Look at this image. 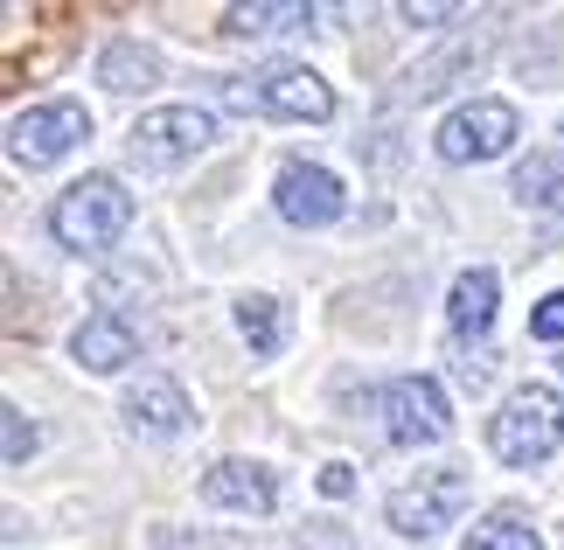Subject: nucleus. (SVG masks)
Returning a JSON list of instances; mask_svg holds the SVG:
<instances>
[{
  "mask_svg": "<svg viewBox=\"0 0 564 550\" xmlns=\"http://www.w3.org/2000/svg\"><path fill=\"white\" fill-rule=\"evenodd\" d=\"M126 224H133V195H126L112 174H84V182H70L56 195V209H50V230H56V245L63 251H84V258H98V251H112Z\"/></svg>",
  "mask_w": 564,
  "mask_h": 550,
  "instance_id": "nucleus-1",
  "label": "nucleus"
},
{
  "mask_svg": "<svg viewBox=\"0 0 564 550\" xmlns=\"http://www.w3.org/2000/svg\"><path fill=\"white\" fill-rule=\"evenodd\" d=\"M224 105H237V112H265V119H293V126L335 119V91L307 71V63H265L258 77H230Z\"/></svg>",
  "mask_w": 564,
  "mask_h": 550,
  "instance_id": "nucleus-2",
  "label": "nucleus"
},
{
  "mask_svg": "<svg viewBox=\"0 0 564 550\" xmlns=\"http://www.w3.org/2000/svg\"><path fill=\"white\" fill-rule=\"evenodd\" d=\"M488 446H495L502 467H536V460H551L564 446V398L551 384L509 390V405L495 411V425H488Z\"/></svg>",
  "mask_w": 564,
  "mask_h": 550,
  "instance_id": "nucleus-3",
  "label": "nucleus"
},
{
  "mask_svg": "<svg viewBox=\"0 0 564 550\" xmlns=\"http://www.w3.org/2000/svg\"><path fill=\"white\" fill-rule=\"evenodd\" d=\"M84 140H91V112L77 98H50V105H29V112L8 119V161L14 168H56Z\"/></svg>",
  "mask_w": 564,
  "mask_h": 550,
  "instance_id": "nucleus-4",
  "label": "nucleus"
},
{
  "mask_svg": "<svg viewBox=\"0 0 564 550\" xmlns=\"http://www.w3.org/2000/svg\"><path fill=\"white\" fill-rule=\"evenodd\" d=\"M516 133H523V119H516L509 98H474V105H460V112L440 119L432 147H440V161L467 168V161H502V153L516 147Z\"/></svg>",
  "mask_w": 564,
  "mask_h": 550,
  "instance_id": "nucleus-5",
  "label": "nucleus"
},
{
  "mask_svg": "<svg viewBox=\"0 0 564 550\" xmlns=\"http://www.w3.org/2000/svg\"><path fill=\"white\" fill-rule=\"evenodd\" d=\"M209 140H216V112H203V105H161V112H140L133 133H126L133 161H147V168H182Z\"/></svg>",
  "mask_w": 564,
  "mask_h": 550,
  "instance_id": "nucleus-6",
  "label": "nucleus"
},
{
  "mask_svg": "<svg viewBox=\"0 0 564 550\" xmlns=\"http://www.w3.org/2000/svg\"><path fill=\"white\" fill-rule=\"evenodd\" d=\"M377 411H383V432L390 446H440L453 432V411H446V390L432 377H390L377 390Z\"/></svg>",
  "mask_w": 564,
  "mask_h": 550,
  "instance_id": "nucleus-7",
  "label": "nucleus"
},
{
  "mask_svg": "<svg viewBox=\"0 0 564 550\" xmlns=\"http://www.w3.org/2000/svg\"><path fill=\"white\" fill-rule=\"evenodd\" d=\"M467 509V474H453V467H440V474H419L411 488H398L383 502V516H390V530L398 537H411V543H432L446 530L453 516Z\"/></svg>",
  "mask_w": 564,
  "mask_h": 550,
  "instance_id": "nucleus-8",
  "label": "nucleus"
},
{
  "mask_svg": "<svg viewBox=\"0 0 564 550\" xmlns=\"http://www.w3.org/2000/svg\"><path fill=\"white\" fill-rule=\"evenodd\" d=\"M272 203H279V216H286L293 230H328L335 216L349 209V188H341L321 161H286L279 182H272Z\"/></svg>",
  "mask_w": 564,
  "mask_h": 550,
  "instance_id": "nucleus-9",
  "label": "nucleus"
},
{
  "mask_svg": "<svg viewBox=\"0 0 564 550\" xmlns=\"http://www.w3.org/2000/svg\"><path fill=\"white\" fill-rule=\"evenodd\" d=\"M203 502H216V509H245V516H272L279 481L258 467V460H216V467L203 474Z\"/></svg>",
  "mask_w": 564,
  "mask_h": 550,
  "instance_id": "nucleus-10",
  "label": "nucleus"
},
{
  "mask_svg": "<svg viewBox=\"0 0 564 550\" xmlns=\"http://www.w3.org/2000/svg\"><path fill=\"white\" fill-rule=\"evenodd\" d=\"M70 356L91 369V377H112V369H126L140 356V327L126 314H84V327L70 335Z\"/></svg>",
  "mask_w": 564,
  "mask_h": 550,
  "instance_id": "nucleus-11",
  "label": "nucleus"
},
{
  "mask_svg": "<svg viewBox=\"0 0 564 550\" xmlns=\"http://www.w3.org/2000/svg\"><path fill=\"white\" fill-rule=\"evenodd\" d=\"M188 390L182 384H167V377H140L133 390H126V425L147 432V439H175L188 425Z\"/></svg>",
  "mask_w": 564,
  "mask_h": 550,
  "instance_id": "nucleus-12",
  "label": "nucleus"
},
{
  "mask_svg": "<svg viewBox=\"0 0 564 550\" xmlns=\"http://www.w3.org/2000/svg\"><path fill=\"white\" fill-rule=\"evenodd\" d=\"M495 293H502V279H495V266H467L460 279H453V300H446V321L453 335H488L495 327Z\"/></svg>",
  "mask_w": 564,
  "mask_h": 550,
  "instance_id": "nucleus-13",
  "label": "nucleus"
},
{
  "mask_svg": "<svg viewBox=\"0 0 564 550\" xmlns=\"http://www.w3.org/2000/svg\"><path fill=\"white\" fill-rule=\"evenodd\" d=\"M516 203L564 224V153H530V161L516 168Z\"/></svg>",
  "mask_w": 564,
  "mask_h": 550,
  "instance_id": "nucleus-14",
  "label": "nucleus"
},
{
  "mask_svg": "<svg viewBox=\"0 0 564 550\" xmlns=\"http://www.w3.org/2000/svg\"><path fill=\"white\" fill-rule=\"evenodd\" d=\"M98 84L105 91H147V84H161V56L140 50V42H112V50L98 56Z\"/></svg>",
  "mask_w": 564,
  "mask_h": 550,
  "instance_id": "nucleus-15",
  "label": "nucleus"
},
{
  "mask_svg": "<svg viewBox=\"0 0 564 550\" xmlns=\"http://www.w3.org/2000/svg\"><path fill=\"white\" fill-rule=\"evenodd\" d=\"M293 29H314L307 0H279V8H230L224 14V35H237V42H251V35H293Z\"/></svg>",
  "mask_w": 564,
  "mask_h": 550,
  "instance_id": "nucleus-16",
  "label": "nucleus"
},
{
  "mask_svg": "<svg viewBox=\"0 0 564 550\" xmlns=\"http://www.w3.org/2000/svg\"><path fill=\"white\" fill-rule=\"evenodd\" d=\"M460 550H544V537H536V522H530L523 509H488V516L467 530Z\"/></svg>",
  "mask_w": 564,
  "mask_h": 550,
  "instance_id": "nucleus-17",
  "label": "nucleus"
},
{
  "mask_svg": "<svg viewBox=\"0 0 564 550\" xmlns=\"http://www.w3.org/2000/svg\"><path fill=\"white\" fill-rule=\"evenodd\" d=\"M237 335H245L258 356H279V348H286V306H279L272 293L237 300Z\"/></svg>",
  "mask_w": 564,
  "mask_h": 550,
  "instance_id": "nucleus-18",
  "label": "nucleus"
},
{
  "mask_svg": "<svg viewBox=\"0 0 564 550\" xmlns=\"http://www.w3.org/2000/svg\"><path fill=\"white\" fill-rule=\"evenodd\" d=\"M467 63H481V42H460V50H446L440 63L411 71V84H404V91H411V98H440V91H446V77H453V71H467Z\"/></svg>",
  "mask_w": 564,
  "mask_h": 550,
  "instance_id": "nucleus-19",
  "label": "nucleus"
},
{
  "mask_svg": "<svg viewBox=\"0 0 564 550\" xmlns=\"http://www.w3.org/2000/svg\"><path fill=\"white\" fill-rule=\"evenodd\" d=\"M0 425H8V467H29V453L42 446V432L29 425V411L8 405V411H0Z\"/></svg>",
  "mask_w": 564,
  "mask_h": 550,
  "instance_id": "nucleus-20",
  "label": "nucleus"
},
{
  "mask_svg": "<svg viewBox=\"0 0 564 550\" xmlns=\"http://www.w3.org/2000/svg\"><path fill=\"white\" fill-rule=\"evenodd\" d=\"M161 550H251L245 537H216V530H161Z\"/></svg>",
  "mask_w": 564,
  "mask_h": 550,
  "instance_id": "nucleus-21",
  "label": "nucleus"
},
{
  "mask_svg": "<svg viewBox=\"0 0 564 550\" xmlns=\"http://www.w3.org/2000/svg\"><path fill=\"white\" fill-rule=\"evenodd\" d=\"M530 335L536 342H564V293H544L530 306Z\"/></svg>",
  "mask_w": 564,
  "mask_h": 550,
  "instance_id": "nucleus-22",
  "label": "nucleus"
},
{
  "mask_svg": "<svg viewBox=\"0 0 564 550\" xmlns=\"http://www.w3.org/2000/svg\"><path fill=\"white\" fill-rule=\"evenodd\" d=\"M300 550H356V543H349L341 522H307V530H300Z\"/></svg>",
  "mask_w": 564,
  "mask_h": 550,
  "instance_id": "nucleus-23",
  "label": "nucleus"
},
{
  "mask_svg": "<svg viewBox=\"0 0 564 550\" xmlns=\"http://www.w3.org/2000/svg\"><path fill=\"white\" fill-rule=\"evenodd\" d=\"M321 495H328V502L356 495V467H349V460H328V467H321Z\"/></svg>",
  "mask_w": 564,
  "mask_h": 550,
  "instance_id": "nucleus-24",
  "label": "nucleus"
},
{
  "mask_svg": "<svg viewBox=\"0 0 564 550\" xmlns=\"http://www.w3.org/2000/svg\"><path fill=\"white\" fill-rule=\"evenodd\" d=\"M453 377H460L467 390H481V384L495 377V356H488V348H474V356H460V363H453Z\"/></svg>",
  "mask_w": 564,
  "mask_h": 550,
  "instance_id": "nucleus-25",
  "label": "nucleus"
},
{
  "mask_svg": "<svg viewBox=\"0 0 564 550\" xmlns=\"http://www.w3.org/2000/svg\"><path fill=\"white\" fill-rule=\"evenodd\" d=\"M453 14H460V8H404L411 29H432V21H453Z\"/></svg>",
  "mask_w": 564,
  "mask_h": 550,
  "instance_id": "nucleus-26",
  "label": "nucleus"
}]
</instances>
